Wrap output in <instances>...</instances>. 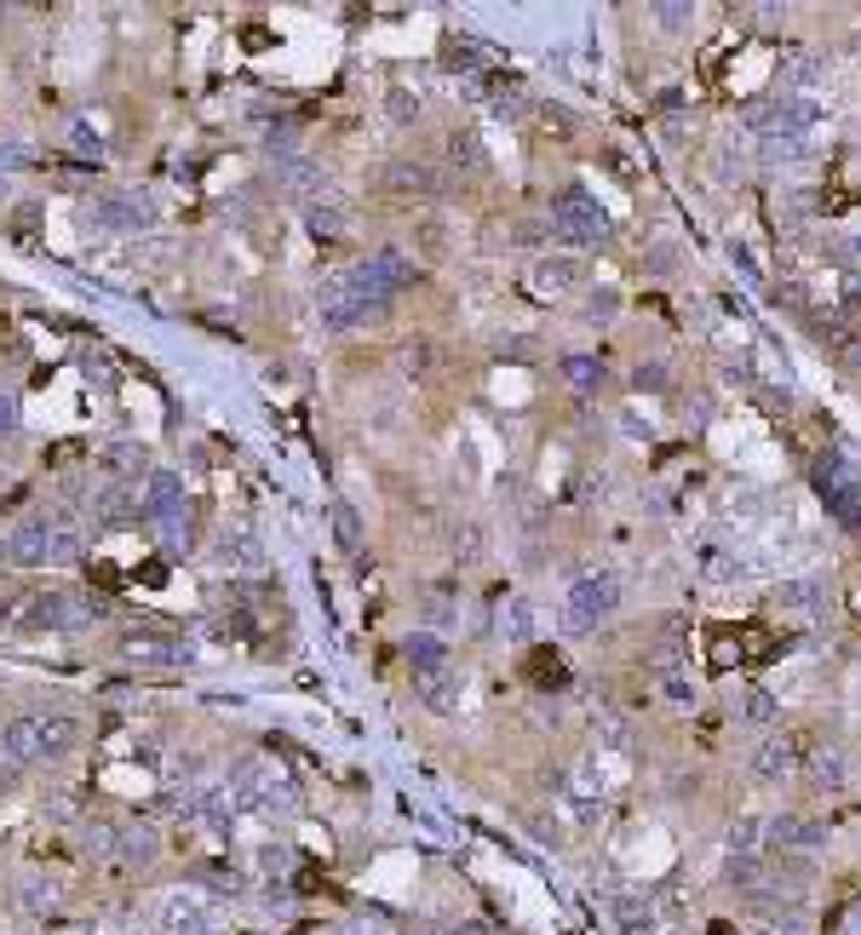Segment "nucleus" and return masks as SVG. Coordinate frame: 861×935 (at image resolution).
<instances>
[{
	"label": "nucleus",
	"instance_id": "35",
	"mask_svg": "<svg viewBox=\"0 0 861 935\" xmlns=\"http://www.w3.org/2000/svg\"><path fill=\"white\" fill-rule=\"evenodd\" d=\"M29 155H35V150L24 144V138H0V167L17 173V167H29Z\"/></svg>",
	"mask_w": 861,
	"mask_h": 935
},
{
	"label": "nucleus",
	"instance_id": "1",
	"mask_svg": "<svg viewBox=\"0 0 861 935\" xmlns=\"http://www.w3.org/2000/svg\"><path fill=\"white\" fill-rule=\"evenodd\" d=\"M87 615H98L92 597H75L64 585H52V592H24L7 603V615H0V632L12 637H47V632H75V626H87Z\"/></svg>",
	"mask_w": 861,
	"mask_h": 935
},
{
	"label": "nucleus",
	"instance_id": "45",
	"mask_svg": "<svg viewBox=\"0 0 861 935\" xmlns=\"http://www.w3.org/2000/svg\"><path fill=\"white\" fill-rule=\"evenodd\" d=\"M845 935H861V896L845 907Z\"/></svg>",
	"mask_w": 861,
	"mask_h": 935
},
{
	"label": "nucleus",
	"instance_id": "30",
	"mask_svg": "<svg viewBox=\"0 0 861 935\" xmlns=\"http://www.w3.org/2000/svg\"><path fill=\"white\" fill-rule=\"evenodd\" d=\"M162 528H167V557H178V552L190 557V552H195V517H190V511H178V517L162 522Z\"/></svg>",
	"mask_w": 861,
	"mask_h": 935
},
{
	"label": "nucleus",
	"instance_id": "39",
	"mask_svg": "<svg viewBox=\"0 0 861 935\" xmlns=\"http://www.w3.org/2000/svg\"><path fill=\"white\" fill-rule=\"evenodd\" d=\"M448 150H454V161H483V150H477V138H471V132H454V144H448Z\"/></svg>",
	"mask_w": 861,
	"mask_h": 935
},
{
	"label": "nucleus",
	"instance_id": "38",
	"mask_svg": "<svg viewBox=\"0 0 861 935\" xmlns=\"http://www.w3.org/2000/svg\"><path fill=\"white\" fill-rule=\"evenodd\" d=\"M403 351H408V356H403L408 374H426V368H431V344H403Z\"/></svg>",
	"mask_w": 861,
	"mask_h": 935
},
{
	"label": "nucleus",
	"instance_id": "6",
	"mask_svg": "<svg viewBox=\"0 0 861 935\" xmlns=\"http://www.w3.org/2000/svg\"><path fill=\"white\" fill-rule=\"evenodd\" d=\"M546 218H552V236H557V241H574V248H586V241H597V236L609 230L604 207H597V201L580 190V185L557 190L552 207H546Z\"/></svg>",
	"mask_w": 861,
	"mask_h": 935
},
{
	"label": "nucleus",
	"instance_id": "15",
	"mask_svg": "<svg viewBox=\"0 0 861 935\" xmlns=\"http://www.w3.org/2000/svg\"><path fill=\"white\" fill-rule=\"evenodd\" d=\"M534 293H569V288H580V281H586V264H580V258H540L534 264Z\"/></svg>",
	"mask_w": 861,
	"mask_h": 935
},
{
	"label": "nucleus",
	"instance_id": "46",
	"mask_svg": "<svg viewBox=\"0 0 861 935\" xmlns=\"http://www.w3.org/2000/svg\"><path fill=\"white\" fill-rule=\"evenodd\" d=\"M850 253H856V264H861V236H856V241H850Z\"/></svg>",
	"mask_w": 861,
	"mask_h": 935
},
{
	"label": "nucleus",
	"instance_id": "40",
	"mask_svg": "<svg viewBox=\"0 0 861 935\" xmlns=\"http://www.w3.org/2000/svg\"><path fill=\"white\" fill-rule=\"evenodd\" d=\"M305 218H311V230H316V236H322V230L333 236V230H339V213H333V207H311Z\"/></svg>",
	"mask_w": 861,
	"mask_h": 935
},
{
	"label": "nucleus",
	"instance_id": "18",
	"mask_svg": "<svg viewBox=\"0 0 861 935\" xmlns=\"http://www.w3.org/2000/svg\"><path fill=\"white\" fill-rule=\"evenodd\" d=\"M529 683L534 688H564L569 683V666L557 648H529Z\"/></svg>",
	"mask_w": 861,
	"mask_h": 935
},
{
	"label": "nucleus",
	"instance_id": "24",
	"mask_svg": "<svg viewBox=\"0 0 861 935\" xmlns=\"http://www.w3.org/2000/svg\"><path fill=\"white\" fill-rule=\"evenodd\" d=\"M499 632H506L511 643H529L534 637V603L529 597H511L506 615H499Z\"/></svg>",
	"mask_w": 861,
	"mask_h": 935
},
{
	"label": "nucleus",
	"instance_id": "33",
	"mask_svg": "<svg viewBox=\"0 0 861 935\" xmlns=\"http://www.w3.org/2000/svg\"><path fill=\"white\" fill-rule=\"evenodd\" d=\"M24 901H29V912L58 907V884H52V879H47V884H41V879H29V884H24Z\"/></svg>",
	"mask_w": 861,
	"mask_h": 935
},
{
	"label": "nucleus",
	"instance_id": "42",
	"mask_svg": "<svg viewBox=\"0 0 861 935\" xmlns=\"http://www.w3.org/2000/svg\"><path fill=\"white\" fill-rule=\"evenodd\" d=\"M7 431H17V396L0 391V437H7Z\"/></svg>",
	"mask_w": 861,
	"mask_h": 935
},
{
	"label": "nucleus",
	"instance_id": "2",
	"mask_svg": "<svg viewBox=\"0 0 861 935\" xmlns=\"http://www.w3.org/2000/svg\"><path fill=\"white\" fill-rule=\"evenodd\" d=\"M81 741V723L69 711H29V718H12L0 729V758L7 763H58L64 751H75Z\"/></svg>",
	"mask_w": 861,
	"mask_h": 935
},
{
	"label": "nucleus",
	"instance_id": "19",
	"mask_svg": "<svg viewBox=\"0 0 861 935\" xmlns=\"http://www.w3.org/2000/svg\"><path fill=\"white\" fill-rule=\"evenodd\" d=\"M328 517H333V545H339V552H345V557H363V522H356L351 505H345V500H333V505H328Z\"/></svg>",
	"mask_w": 861,
	"mask_h": 935
},
{
	"label": "nucleus",
	"instance_id": "36",
	"mask_svg": "<svg viewBox=\"0 0 861 935\" xmlns=\"http://www.w3.org/2000/svg\"><path fill=\"white\" fill-rule=\"evenodd\" d=\"M787 70H793V75H787V87H815V75H821L815 58H793Z\"/></svg>",
	"mask_w": 861,
	"mask_h": 935
},
{
	"label": "nucleus",
	"instance_id": "44",
	"mask_svg": "<svg viewBox=\"0 0 861 935\" xmlns=\"http://www.w3.org/2000/svg\"><path fill=\"white\" fill-rule=\"evenodd\" d=\"M660 384H667L660 368H637V391H660Z\"/></svg>",
	"mask_w": 861,
	"mask_h": 935
},
{
	"label": "nucleus",
	"instance_id": "31",
	"mask_svg": "<svg viewBox=\"0 0 861 935\" xmlns=\"http://www.w3.org/2000/svg\"><path fill=\"white\" fill-rule=\"evenodd\" d=\"M167 781H173V786H202V781H207V758H195V751H190V758H173Z\"/></svg>",
	"mask_w": 861,
	"mask_h": 935
},
{
	"label": "nucleus",
	"instance_id": "20",
	"mask_svg": "<svg viewBox=\"0 0 861 935\" xmlns=\"http://www.w3.org/2000/svg\"><path fill=\"white\" fill-rule=\"evenodd\" d=\"M408 660H414V678H426V672H443V666H448V648H443V637L414 632L408 637Z\"/></svg>",
	"mask_w": 861,
	"mask_h": 935
},
{
	"label": "nucleus",
	"instance_id": "32",
	"mask_svg": "<svg viewBox=\"0 0 861 935\" xmlns=\"http://www.w3.org/2000/svg\"><path fill=\"white\" fill-rule=\"evenodd\" d=\"M724 872H730V884H740V889H758V879H764L758 856H730V861H724Z\"/></svg>",
	"mask_w": 861,
	"mask_h": 935
},
{
	"label": "nucleus",
	"instance_id": "7",
	"mask_svg": "<svg viewBox=\"0 0 861 935\" xmlns=\"http://www.w3.org/2000/svg\"><path fill=\"white\" fill-rule=\"evenodd\" d=\"M155 930H162V935H218L225 919H218V907L207 896H195V889H173V896L155 901Z\"/></svg>",
	"mask_w": 861,
	"mask_h": 935
},
{
	"label": "nucleus",
	"instance_id": "29",
	"mask_svg": "<svg viewBox=\"0 0 861 935\" xmlns=\"http://www.w3.org/2000/svg\"><path fill=\"white\" fill-rule=\"evenodd\" d=\"M385 115H391V127H414V121H419V98L408 87H391L385 92Z\"/></svg>",
	"mask_w": 861,
	"mask_h": 935
},
{
	"label": "nucleus",
	"instance_id": "3",
	"mask_svg": "<svg viewBox=\"0 0 861 935\" xmlns=\"http://www.w3.org/2000/svg\"><path fill=\"white\" fill-rule=\"evenodd\" d=\"M75 557H81V534L58 528L52 517H24L0 534V563L7 568H47V563H75Z\"/></svg>",
	"mask_w": 861,
	"mask_h": 935
},
{
	"label": "nucleus",
	"instance_id": "9",
	"mask_svg": "<svg viewBox=\"0 0 861 935\" xmlns=\"http://www.w3.org/2000/svg\"><path fill=\"white\" fill-rule=\"evenodd\" d=\"M815 121H821V104H815V98H781V104H770L764 115L752 121V127H758V138H764V144H798V138H805Z\"/></svg>",
	"mask_w": 861,
	"mask_h": 935
},
{
	"label": "nucleus",
	"instance_id": "4",
	"mask_svg": "<svg viewBox=\"0 0 861 935\" xmlns=\"http://www.w3.org/2000/svg\"><path fill=\"white\" fill-rule=\"evenodd\" d=\"M339 281H345V288L363 299V304L385 311V304L403 293V288H414V258H408V253H373V258L356 264V270H345Z\"/></svg>",
	"mask_w": 861,
	"mask_h": 935
},
{
	"label": "nucleus",
	"instance_id": "37",
	"mask_svg": "<svg viewBox=\"0 0 861 935\" xmlns=\"http://www.w3.org/2000/svg\"><path fill=\"white\" fill-rule=\"evenodd\" d=\"M258 872H288V849L282 844H258Z\"/></svg>",
	"mask_w": 861,
	"mask_h": 935
},
{
	"label": "nucleus",
	"instance_id": "8",
	"mask_svg": "<svg viewBox=\"0 0 861 935\" xmlns=\"http://www.w3.org/2000/svg\"><path fill=\"white\" fill-rule=\"evenodd\" d=\"M115 655L127 666H144V672H173V666L195 660V648L185 637H162V632H122L115 637Z\"/></svg>",
	"mask_w": 861,
	"mask_h": 935
},
{
	"label": "nucleus",
	"instance_id": "13",
	"mask_svg": "<svg viewBox=\"0 0 861 935\" xmlns=\"http://www.w3.org/2000/svg\"><path fill=\"white\" fill-rule=\"evenodd\" d=\"M92 522L98 528H127V522H138V488L132 482L92 488Z\"/></svg>",
	"mask_w": 861,
	"mask_h": 935
},
{
	"label": "nucleus",
	"instance_id": "26",
	"mask_svg": "<svg viewBox=\"0 0 861 935\" xmlns=\"http://www.w3.org/2000/svg\"><path fill=\"white\" fill-rule=\"evenodd\" d=\"M810 786L838 792V786H845V758H838V751H815V758H810Z\"/></svg>",
	"mask_w": 861,
	"mask_h": 935
},
{
	"label": "nucleus",
	"instance_id": "27",
	"mask_svg": "<svg viewBox=\"0 0 861 935\" xmlns=\"http://www.w3.org/2000/svg\"><path fill=\"white\" fill-rule=\"evenodd\" d=\"M218 563L258 568V540H248V534H225V540H218Z\"/></svg>",
	"mask_w": 861,
	"mask_h": 935
},
{
	"label": "nucleus",
	"instance_id": "17",
	"mask_svg": "<svg viewBox=\"0 0 861 935\" xmlns=\"http://www.w3.org/2000/svg\"><path fill=\"white\" fill-rule=\"evenodd\" d=\"M414 683H419V700H426V706H436V711H454L459 706V672H448V666H443V672L414 678Z\"/></svg>",
	"mask_w": 861,
	"mask_h": 935
},
{
	"label": "nucleus",
	"instance_id": "23",
	"mask_svg": "<svg viewBox=\"0 0 861 935\" xmlns=\"http://www.w3.org/2000/svg\"><path fill=\"white\" fill-rule=\"evenodd\" d=\"M775 603L781 608H821V603H827V585H821V580H781Z\"/></svg>",
	"mask_w": 861,
	"mask_h": 935
},
{
	"label": "nucleus",
	"instance_id": "43",
	"mask_svg": "<svg viewBox=\"0 0 861 935\" xmlns=\"http://www.w3.org/2000/svg\"><path fill=\"white\" fill-rule=\"evenodd\" d=\"M265 144H270V150H288V144H293V127H288V121H282V127H270Z\"/></svg>",
	"mask_w": 861,
	"mask_h": 935
},
{
	"label": "nucleus",
	"instance_id": "16",
	"mask_svg": "<svg viewBox=\"0 0 861 935\" xmlns=\"http://www.w3.org/2000/svg\"><path fill=\"white\" fill-rule=\"evenodd\" d=\"M385 190L396 195H436V173L426 161H391L385 167Z\"/></svg>",
	"mask_w": 861,
	"mask_h": 935
},
{
	"label": "nucleus",
	"instance_id": "28",
	"mask_svg": "<svg viewBox=\"0 0 861 935\" xmlns=\"http://www.w3.org/2000/svg\"><path fill=\"white\" fill-rule=\"evenodd\" d=\"M580 316H586L592 328H604V321L620 316V293H615V288H592V293H586V311H580Z\"/></svg>",
	"mask_w": 861,
	"mask_h": 935
},
{
	"label": "nucleus",
	"instance_id": "25",
	"mask_svg": "<svg viewBox=\"0 0 861 935\" xmlns=\"http://www.w3.org/2000/svg\"><path fill=\"white\" fill-rule=\"evenodd\" d=\"M557 374H564L574 391H586V396L597 391V384H604V368H597L592 356H564V362H557Z\"/></svg>",
	"mask_w": 861,
	"mask_h": 935
},
{
	"label": "nucleus",
	"instance_id": "34",
	"mask_svg": "<svg viewBox=\"0 0 861 935\" xmlns=\"http://www.w3.org/2000/svg\"><path fill=\"white\" fill-rule=\"evenodd\" d=\"M781 718V706L764 695V688H752V695H747V723H775Z\"/></svg>",
	"mask_w": 861,
	"mask_h": 935
},
{
	"label": "nucleus",
	"instance_id": "10",
	"mask_svg": "<svg viewBox=\"0 0 861 935\" xmlns=\"http://www.w3.org/2000/svg\"><path fill=\"white\" fill-rule=\"evenodd\" d=\"M764 844H770V856H810V849L827 844V826L810 821V816H770Z\"/></svg>",
	"mask_w": 861,
	"mask_h": 935
},
{
	"label": "nucleus",
	"instance_id": "11",
	"mask_svg": "<svg viewBox=\"0 0 861 935\" xmlns=\"http://www.w3.org/2000/svg\"><path fill=\"white\" fill-rule=\"evenodd\" d=\"M92 213H98V225L115 230V236H150L155 230V207L144 195H98Z\"/></svg>",
	"mask_w": 861,
	"mask_h": 935
},
{
	"label": "nucleus",
	"instance_id": "22",
	"mask_svg": "<svg viewBox=\"0 0 861 935\" xmlns=\"http://www.w3.org/2000/svg\"><path fill=\"white\" fill-rule=\"evenodd\" d=\"M615 919H620V935H655V907L644 896H620Z\"/></svg>",
	"mask_w": 861,
	"mask_h": 935
},
{
	"label": "nucleus",
	"instance_id": "21",
	"mask_svg": "<svg viewBox=\"0 0 861 935\" xmlns=\"http://www.w3.org/2000/svg\"><path fill=\"white\" fill-rule=\"evenodd\" d=\"M104 465H110V471H122L138 488V477L150 471V448H144V442H115V448L104 454Z\"/></svg>",
	"mask_w": 861,
	"mask_h": 935
},
{
	"label": "nucleus",
	"instance_id": "5",
	"mask_svg": "<svg viewBox=\"0 0 861 935\" xmlns=\"http://www.w3.org/2000/svg\"><path fill=\"white\" fill-rule=\"evenodd\" d=\"M615 608H620V574L615 568H592V574H580L569 585L564 620H569V632H592V626H604Z\"/></svg>",
	"mask_w": 861,
	"mask_h": 935
},
{
	"label": "nucleus",
	"instance_id": "41",
	"mask_svg": "<svg viewBox=\"0 0 861 935\" xmlns=\"http://www.w3.org/2000/svg\"><path fill=\"white\" fill-rule=\"evenodd\" d=\"M655 17H660V24H667V29H684L695 12H689V7H655Z\"/></svg>",
	"mask_w": 861,
	"mask_h": 935
},
{
	"label": "nucleus",
	"instance_id": "14",
	"mask_svg": "<svg viewBox=\"0 0 861 935\" xmlns=\"http://www.w3.org/2000/svg\"><path fill=\"white\" fill-rule=\"evenodd\" d=\"M805 746H810L805 735H781L770 746H758V781H787L798 758H805Z\"/></svg>",
	"mask_w": 861,
	"mask_h": 935
},
{
	"label": "nucleus",
	"instance_id": "12",
	"mask_svg": "<svg viewBox=\"0 0 861 935\" xmlns=\"http://www.w3.org/2000/svg\"><path fill=\"white\" fill-rule=\"evenodd\" d=\"M178 511H190L185 482H178L173 471H150L144 488H138V522H173Z\"/></svg>",
	"mask_w": 861,
	"mask_h": 935
}]
</instances>
